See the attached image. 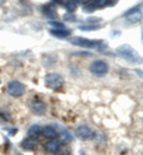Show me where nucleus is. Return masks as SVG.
<instances>
[{
    "label": "nucleus",
    "instance_id": "1",
    "mask_svg": "<svg viewBox=\"0 0 143 155\" xmlns=\"http://www.w3.org/2000/svg\"><path fill=\"white\" fill-rule=\"evenodd\" d=\"M68 42L73 45L80 47V48H86V49H99L102 51L104 49L107 48V44L102 39H89L86 37H80V36H73L68 39Z\"/></svg>",
    "mask_w": 143,
    "mask_h": 155
},
{
    "label": "nucleus",
    "instance_id": "2",
    "mask_svg": "<svg viewBox=\"0 0 143 155\" xmlns=\"http://www.w3.org/2000/svg\"><path fill=\"white\" fill-rule=\"evenodd\" d=\"M116 54L122 58L123 60L130 62V63H141L142 58L138 55V53L130 45V44H122L116 49Z\"/></svg>",
    "mask_w": 143,
    "mask_h": 155
},
{
    "label": "nucleus",
    "instance_id": "3",
    "mask_svg": "<svg viewBox=\"0 0 143 155\" xmlns=\"http://www.w3.org/2000/svg\"><path fill=\"white\" fill-rule=\"evenodd\" d=\"M63 84H64V79L59 73H49L44 78V85L49 90L57 91L63 86Z\"/></svg>",
    "mask_w": 143,
    "mask_h": 155
},
{
    "label": "nucleus",
    "instance_id": "4",
    "mask_svg": "<svg viewBox=\"0 0 143 155\" xmlns=\"http://www.w3.org/2000/svg\"><path fill=\"white\" fill-rule=\"evenodd\" d=\"M6 91L7 93L13 98H19L21 96H24V93L26 92V88H25V85L18 81V80H11L8 84H7V87H6Z\"/></svg>",
    "mask_w": 143,
    "mask_h": 155
},
{
    "label": "nucleus",
    "instance_id": "5",
    "mask_svg": "<svg viewBox=\"0 0 143 155\" xmlns=\"http://www.w3.org/2000/svg\"><path fill=\"white\" fill-rule=\"evenodd\" d=\"M89 72L97 78L105 77L109 72V64L104 60H96L89 64Z\"/></svg>",
    "mask_w": 143,
    "mask_h": 155
},
{
    "label": "nucleus",
    "instance_id": "6",
    "mask_svg": "<svg viewBox=\"0 0 143 155\" xmlns=\"http://www.w3.org/2000/svg\"><path fill=\"white\" fill-rule=\"evenodd\" d=\"M124 17L126 18V20L129 23L136 24L140 23L142 20V10H141V5H136L134 7H131L130 10H128L124 13Z\"/></svg>",
    "mask_w": 143,
    "mask_h": 155
},
{
    "label": "nucleus",
    "instance_id": "7",
    "mask_svg": "<svg viewBox=\"0 0 143 155\" xmlns=\"http://www.w3.org/2000/svg\"><path fill=\"white\" fill-rule=\"evenodd\" d=\"M30 110H31V112L34 115L42 116L47 111V105L40 98H32V100L30 101Z\"/></svg>",
    "mask_w": 143,
    "mask_h": 155
},
{
    "label": "nucleus",
    "instance_id": "8",
    "mask_svg": "<svg viewBox=\"0 0 143 155\" xmlns=\"http://www.w3.org/2000/svg\"><path fill=\"white\" fill-rule=\"evenodd\" d=\"M75 133H76V136L80 137L81 140H89V138L93 137V131L87 125H79L76 128Z\"/></svg>",
    "mask_w": 143,
    "mask_h": 155
},
{
    "label": "nucleus",
    "instance_id": "9",
    "mask_svg": "<svg viewBox=\"0 0 143 155\" xmlns=\"http://www.w3.org/2000/svg\"><path fill=\"white\" fill-rule=\"evenodd\" d=\"M44 148H45V150H47L48 153H50V154H56V153H59L60 149H61V143H60L57 140H50V141H48V142L44 144Z\"/></svg>",
    "mask_w": 143,
    "mask_h": 155
},
{
    "label": "nucleus",
    "instance_id": "10",
    "mask_svg": "<svg viewBox=\"0 0 143 155\" xmlns=\"http://www.w3.org/2000/svg\"><path fill=\"white\" fill-rule=\"evenodd\" d=\"M41 133L47 138H50V140H56V137H57V130L53 125H45V127H43Z\"/></svg>",
    "mask_w": 143,
    "mask_h": 155
},
{
    "label": "nucleus",
    "instance_id": "11",
    "mask_svg": "<svg viewBox=\"0 0 143 155\" xmlns=\"http://www.w3.org/2000/svg\"><path fill=\"white\" fill-rule=\"evenodd\" d=\"M21 147L24 150L31 152V150H35V149H36L37 144H36L35 140H32V138H30V137H26V138H24L21 142Z\"/></svg>",
    "mask_w": 143,
    "mask_h": 155
},
{
    "label": "nucleus",
    "instance_id": "12",
    "mask_svg": "<svg viewBox=\"0 0 143 155\" xmlns=\"http://www.w3.org/2000/svg\"><path fill=\"white\" fill-rule=\"evenodd\" d=\"M56 61H57L56 55H53V54H47V55H44L42 58V63L47 68H50V67L55 66L56 64Z\"/></svg>",
    "mask_w": 143,
    "mask_h": 155
},
{
    "label": "nucleus",
    "instance_id": "13",
    "mask_svg": "<svg viewBox=\"0 0 143 155\" xmlns=\"http://www.w3.org/2000/svg\"><path fill=\"white\" fill-rule=\"evenodd\" d=\"M41 131H42V128L38 124H32L29 128V130H28V137H30L32 140H36V138H38L41 136L42 134Z\"/></svg>",
    "mask_w": 143,
    "mask_h": 155
},
{
    "label": "nucleus",
    "instance_id": "14",
    "mask_svg": "<svg viewBox=\"0 0 143 155\" xmlns=\"http://www.w3.org/2000/svg\"><path fill=\"white\" fill-rule=\"evenodd\" d=\"M42 11H43L44 16H45V17H48V18H50V19H55V18L57 17L55 8H53V5H51V2H50V4H47V5H44V6L42 7Z\"/></svg>",
    "mask_w": 143,
    "mask_h": 155
},
{
    "label": "nucleus",
    "instance_id": "15",
    "mask_svg": "<svg viewBox=\"0 0 143 155\" xmlns=\"http://www.w3.org/2000/svg\"><path fill=\"white\" fill-rule=\"evenodd\" d=\"M72 31L68 30V29H60V30H54L51 29L50 30V35L54 36V37H57V38H66L68 36H70Z\"/></svg>",
    "mask_w": 143,
    "mask_h": 155
},
{
    "label": "nucleus",
    "instance_id": "16",
    "mask_svg": "<svg viewBox=\"0 0 143 155\" xmlns=\"http://www.w3.org/2000/svg\"><path fill=\"white\" fill-rule=\"evenodd\" d=\"M78 4H79V2H78V1H74V0H73V1L69 0V1H63V2H62V5L64 6V8L68 11V13H74L75 10L78 8Z\"/></svg>",
    "mask_w": 143,
    "mask_h": 155
},
{
    "label": "nucleus",
    "instance_id": "17",
    "mask_svg": "<svg viewBox=\"0 0 143 155\" xmlns=\"http://www.w3.org/2000/svg\"><path fill=\"white\" fill-rule=\"evenodd\" d=\"M102 26L100 24L96 25V24H83V25H79V30L81 31H97L99 29H102Z\"/></svg>",
    "mask_w": 143,
    "mask_h": 155
},
{
    "label": "nucleus",
    "instance_id": "18",
    "mask_svg": "<svg viewBox=\"0 0 143 155\" xmlns=\"http://www.w3.org/2000/svg\"><path fill=\"white\" fill-rule=\"evenodd\" d=\"M96 10H97V6H96L94 1H91V2H87V1H86L85 6H83V8H82V11H83L85 13H93Z\"/></svg>",
    "mask_w": 143,
    "mask_h": 155
},
{
    "label": "nucleus",
    "instance_id": "19",
    "mask_svg": "<svg viewBox=\"0 0 143 155\" xmlns=\"http://www.w3.org/2000/svg\"><path fill=\"white\" fill-rule=\"evenodd\" d=\"M61 137L63 142H70V141L73 140L72 134H70L68 130H66V129H62L61 130Z\"/></svg>",
    "mask_w": 143,
    "mask_h": 155
},
{
    "label": "nucleus",
    "instance_id": "20",
    "mask_svg": "<svg viewBox=\"0 0 143 155\" xmlns=\"http://www.w3.org/2000/svg\"><path fill=\"white\" fill-rule=\"evenodd\" d=\"M49 25H50V26H53V29H54V30L66 29V28H64V24H63V23H60V21H57V20H51V21L49 23Z\"/></svg>",
    "mask_w": 143,
    "mask_h": 155
},
{
    "label": "nucleus",
    "instance_id": "21",
    "mask_svg": "<svg viewBox=\"0 0 143 155\" xmlns=\"http://www.w3.org/2000/svg\"><path fill=\"white\" fill-rule=\"evenodd\" d=\"M62 18H63L64 21H75L76 20V16L74 13H66V15H63Z\"/></svg>",
    "mask_w": 143,
    "mask_h": 155
},
{
    "label": "nucleus",
    "instance_id": "22",
    "mask_svg": "<svg viewBox=\"0 0 143 155\" xmlns=\"http://www.w3.org/2000/svg\"><path fill=\"white\" fill-rule=\"evenodd\" d=\"M102 20V19L99 18V17H89V18H87V24H96V25H98Z\"/></svg>",
    "mask_w": 143,
    "mask_h": 155
},
{
    "label": "nucleus",
    "instance_id": "23",
    "mask_svg": "<svg viewBox=\"0 0 143 155\" xmlns=\"http://www.w3.org/2000/svg\"><path fill=\"white\" fill-rule=\"evenodd\" d=\"M7 131L10 133V135H16V134L18 133V129H17V128H15V129H11V130H8V129H7Z\"/></svg>",
    "mask_w": 143,
    "mask_h": 155
},
{
    "label": "nucleus",
    "instance_id": "24",
    "mask_svg": "<svg viewBox=\"0 0 143 155\" xmlns=\"http://www.w3.org/2000/svg\"><path fill=\"white\" fill-rule=\"evenodd\" d=\"M136 73L140 75V78L142 79V72H141V69H136Z\"/></svg>",
    "mask_w": 143,
    "mask_h": 155
}]
</instances>
